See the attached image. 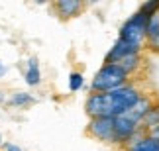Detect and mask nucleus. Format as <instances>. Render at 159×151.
I'll return each instance as SVG.
<instances>
[{"label":"nucleus","instance_id":"1","mask_svg":"<svg viewBox=\"0 0 159 151\" xmlns=\"http://www.w3.org/2000/svg\"><path fill=\"white\" fill-rule=\"evenodd\" d=\"M142 96L143 92L136 82H128L110 92H90L84 102V112L89 118H116L126 114Z\"/></svg>","mask_w":159,"mask_h":151},{"label":"nucleus","instance_id":"2","mask_svg":"<svg viewBox=\"0 0 159 151\" xmlns=\"http://www.w3.org/2000/svg\"><path fill=\"white\" fill-rule=\"evenodd\" d=\"M128 82H130V77L118 65H102L90 81V92H110Z\"/></svg>","mask_w":159,"mask_h":151},{"label":"nucleus","instance_id":"12","mask_svg":"<svg viewBox=\"0 0 159 151\" xmlns=\"http://www.w3.org/2000/svg\"><path fill=\"white\" fill-rule=\"evenodd\" d=\"M139 12H143L148 18H151V16H155V14H159V0H151V2H143L142 6H139Z\"/></svg>","mask_w":159,"mask_h":151},{"label":"nucleus","instance_id":"15","mask_svg":"<svg viewBox=\"0 0 159 151\" xmlns=\"http://www.w3.org/2000/svg\"><path fill=\"white\" fill-rule=\"evenodd\" d=\"M4 73H6V67H4V65H2V63H0V77H2Z\"/></svg>","mask_w":159,"mask_h":151},{"label":"nucleus","instance_id":"13","mask_svg":"<svg viewBox=\"0 0 159 151\" xmlns=\"http://www.w3.org/2000/svg\"><path fill=\"white\" fill-rule=\"evenodd\" d=\"M4 151H22V147H18V145H14V143H10V141H4Z\"/></svg>","mask_w":159,"mask_h":151},{"label":"nucleus","instance_id":"4","mask_svg":"<svg viewBox=\"0 0 159 151\" xmlns=\"http://www.w3.org/2000/svg\"><path fill=\"white\" fill-rule=\"evenodd\" d=\"M87 135L104 143H114V118H90Z\"/></svg>","mask_w":159,"mask_h":151},{"label":"nucleus","instance_id":"6","mask_svg":"<svg viewBox=\"0 0 159 151\" xmlns=\"http://www.w3.org/2000/svg\"><path fill=\"white\" fill-rule=\"evenodd\" d=\"M53 10L61 20H69V18L81 14L84 10V4L81 0H57V2H53Z\"/></svg>","mask_w":159,"mask_h":151},{"label":"nucleus","instance_id":"8","mask_svg":"<svg viewBox=\"0 0 159 151\" xmlns=\"http://www.w3.org/2000/svg\"><path fill=\"white\" fill-rule=\"evenodd\" d=\"M114 65H118V67L124 71L128 77H132L139 69V65H142V55H139V53H138V55H128V57L120 59V61L114 63Z\"/></svg>","mask_w":159,"mask_h":151},{"label":"nucleus","instance_id":"16","mask_svg":"<svg viewBox=\"0 0 159 151\" xmlns=\"http://www.w3.org/2000/svg\"><path fill=\"white\" fill-rule=\"evenodd\" d=\"M4 145V140H2V134H0V147Z\"/></svg>","mask_w":159,"mask_h":151},{"label":"nucleus","instance_id":"5","mask_svg":"<svg viewBox=\"0 0 159 151\" xmlns=\"http://www.w3.org/2000/svg\"><path fill=\"white\" fill-rule=\"evenodd\" d=\"M143 47H139V45H132V43H128V41L124 39H120L110 47V51L106 53V57H104V65H114V63H118L120 59H124L128 55H138V53H142Z\"/></svg>","mask_w":159,"mask_h":151},{"label":"nucleus","instance_id":"3","mask_svg":"<svg viewBox=\"0 0 159 151\" xmlns=\"http://www.w3.org/2000/svg\"><path fill=\"white\" fill-rule=\"evenodd\" d=\"M148 20L149 18L143 12H136L134 16H130L124 22V26L120 28V39L128 41L132 45H139L143 47L145 43V29H148Z\"/></svg>","mask_w":159,"mask_h":151},{"label":"nucleus","instance_id":"9","mask_svg":"<svg viewBox=\"0 0 159 151\" xmlns=\"http://www.w3.org/2000/svg\"><path fill=\"white\" fill-rule=\"evenodd\" d=\"M26 82L30 87H38L41 82V73H39V63L35 57H30L28 61V71H26Z\"/></svg>","mask_w":159,"mask_h":151},{"label":"nucleus","instance_id":"11","mask_svg":"<svg viewBox=\"0 0 159 151\" xmlns=\"http://www.w3.org/2000/svg\"><path fill=\"white\" fill-rule=\"evenodd\" d=\"M84 84V77L83 73H79V71H73L69 75V90L71 92H77V90H81Z\"/></svg>","mask_w":159,"mask_h":151},{"label":"nucleus","instance_id":"7","mask_svg":"<svg viewBox=\"0 0 159 151\" xmlns=\"http://www.w3.org/2000/svg\"><path fill=\"white\" fill-rule=\"evenodd\" d=\"M126 151H159V137L145 134L142 137H138L136 141H132L126 147Z\"/></svg>","mask_w":159,"mask_h":151},{"label":"nucleus","instance_id":"10","mask_svg":"<svg viewBox=\"0 0 159 151\" xmlns=\"http://www.w3.org/2000/svg\"><path fill=\"white\" fill-rule=\"evenodd\" d=\"M34 102H35V98L30 92H14V94H12V98H10V104L12 106H22V108L32 106Z\"/></svg>","mask_w":159,"mask_h":151},{"label":"nucleus","instance_id":"14","mask_svg":"<svg viewBox=\"0 0 159 151\" xmlns=\"http://www.w3.org/2000/svg\"><path fill=\"white\" fill-rule=\"evenodd\" d=\"M148 47H149L151 51H155V53H159V35H157V38H155L153 41H149V43H148Z\"/></svg>","mask_w":159,"mask_h":151}]
</instances>
